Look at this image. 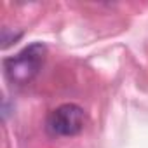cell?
Masks as SVG:
<instances>
[{"label":"cell","mask_w":148,"mask_h":148,"mask_svg":"<svg viewBox=\"0 0 148 148\" xmlns=\"http://www.w3.org/2000/svg\"><path fill=\"white\" fill-rule=\"evenodd\" d=\"M86 112L75 103H64L51 112L47 119V127L58 136H75L82 132L86 125Z\"/></svg>","instance_id":"2"},{"label":"cell","mask_w":148,"mask_h":148,"mask_svg":"<svg viewBox=\"0 0 148 148\" xmlns=\"http://www.w3.org/2000/svg\"><path fill=\"white\" fill-rule=\"evenodd\" d=\"M45 58V45L42 44H32L21 52H18L12 58H7L4 61V71L9 82L23 86L28 84L42 66Z\"/></svg>","instance_id":"1"}]
</instances>
